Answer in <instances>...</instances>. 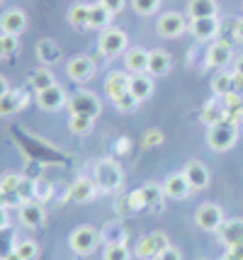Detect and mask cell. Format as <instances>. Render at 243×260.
Segmentation results:
<instances>
[{
  "instance_id": "12",
  "label": "cell",
  "mask_w": 243,
  "mask_h": 260,
  "mask_svg": "<svg viewBox=\"0 0 243 260\" xmlns=\"http://www.w3.org/2000/svg\"><path fill=\"white\" fill-rule=\"evenodd\" d=\"M163 192H165V197H170V200H187L195 190H192V185L187 182V178L183 175V170H180V173L168 175V180L163 182Z\"/></svg>"
},
{
  "instance_id": "14",
  "label": "cell",
  "mask_w": 243,
  "mask_h": 260,
  "mask_svg": "<svg viewBox=\"0 0 243 260\" xmlns=\"http://www.w3.org/2000/svg\"><path fill=\"white\" fill-rule=\"evenodd\" d=\"M195 39L199 42H209V39H217V34L221 29L219 17H204V20H190V27H187Z\"/></svg>"
},
{
  "instance_id": "42",
  "label": "cell",
  "mask_w": 243,
  "mask_h": 260,
  "mask_svg": "<svg viewBox=\"0 0 243 260\" xmlns=\"http://www.w3.org/2000/svg\"><path fill=\"white\" fill-rule=\"evenodd\" d=\"M100 3H102L112 15H119V12L124 10V5H127V0H100Z\"/></svg>"
},
{
  "instance_id": "24",
  "label": "cell",
  "mask_w": 243,
  "mask_h": 260,
  "mask_svg": "<svg viewBox=\"0 0 243 260\" xmlns=\"http://www.w3.org/2000/svg\"><path fill=\"white\" fill-rule=\"evenodd\" d=\"M221 98H214V100H209L204 107H202V114H199V119H202V124L207 126H214L224 122L226 119V110H224V102H219Z\"/></svg>"
},
{
  "instance_id": "20",
  "label": "cell",
  "mask_w": 243,
  "mask_h": 260,
  "mask_svg": "<svg viewBox=\"0 0 243 260\" xmlns=\"http://www.w3.org/2000/svg\"><path fill=\"white\" fill-rule=\"evenodd\" d=\"M139 197H141V204H144V209H151V212H158V207H161L163 197V185H156V182H146L144 187H139Z\"/></svg>"
},
{
  "instance_id": "5",
  "label": "cell",
  "mask_w": 243,
  "mask_h": 260,
  "mask_svg": "<svg viewBox=\"0 0 243 260\" xmlns=\"http://www.w3.org/2000/svg\"><path fill=\"white\" fill-rule=\"evenodd\" d=\"M97 49H100L102 56H119L127 49V34L122 29H117V27H107L97 39Z\"/></svg>"
},
{
  "instance_id": "50",
  "label": "cell",
  "mask_w": 243,
  "mask_h": 260,
  "mask_svg": "<svg viewBox=\"0 0 243 260\" xmlns=\"http://www.w3.org/2000/svg\"><path fill=\"white\" fill-rule=\"evenodd\" d=\"M5 92H10V85H8V80H5L3 76H0V98H3Z\"/></svg>"
},
{
  "instance_id": "11",
  "label": "cell",
  "mask_w": 243,
  "mask_h": 260,
  "mask_svg": "<svg viewBox=\"0 0 243 260\" xmlns=\"http://www.w3.org/2000/svg\"><path fill=\"white\" fill-rule=\"evenodd\" d=\"M97 190H100L97 182L90 180V178H85V175H81V178H76L73 185L68 187V200L71 202L85 204V202H90V200H95Z\"/></svg>"
},
{
  "instance_id": "39",
  "label": "cell",
  "mask_w": 243,
  "mask_h": 260,
  "mask_svg": "<svg viewBox=\"0 0 243 260\" xmlns=\"http://www.w3.org/2000/svg\"><path fill=\"white\" fill-rule=\"evenodd\" d=\"M34 190H37V180H29V178H22V180H20L17 194H20L22 204L24 202H32V200H34Z\"/></svg>"
},
{
  "instance_id": "18",
  "label": "cell",
  "mask_w": 243,
  "mask_h": 260,
  "mask_svg": "<svg viewBox=\"0 0 243 260\" xmlns=\"http://www.w3.org/2000/svg\"><path fill=\"white\" fill-rule=\"evenodd\" d=\"M20 221L27 229H39L44 224V207L39 202H24L20 204Z\"/></svg>"
},
{
  "instance_id": "3",
  "label": "cell",
  "mask_w": 243,
  "mask_h": 260,
  "mask_svg": "<svg viewBox=\"0 0 243 260\" xmlns=\"http://www.w3.org/2000/svg\"><path fill=\"white\" fill-rule=\"evenodd\" d=\"M100 241H102L100 231H97L95 226H90V224L78 226L68 238L71 250H73L76 255H90V253H95V248L100 246Z\"/></svg>"
},
{
  "instance_id": "16",
  "label": "cell",
  "mask_w": 243,
  "mask_h": 260,
  "mask_svg": "<svg viewBox=\"0 0 243 260\" xmlns=\"http://www.w3.org/2000/svg\"><path fill=\"white\" fill-rule=\"evenodd\" d=\"M233 56V49L229 42L224 39H217L214 44L207 49V66L209 68H224Z\"/></svg>"
},
{
  "instance_id": "31",
  "label": "cell",
  "mask_w": 243,
  "mask_h": 260,
  "mask_svg": "<svg viewBox=\"0 0 243 260\" xmlns=\"http://www.w3.org/2000/svg\"><path fill=\"white\" fill-rule=\"evenodd\" d=\"M56 80H54V73L49 71V68H39V71H34V76H32V80H29V85L34 88V92H42L47 90V88H51Z\"/></svg>"
},
{
  "instance_id": "28",
  "label": "cell",
  "mask_w": 243,
  "mask_h": 260,
  "mask_svg": "<svg viewBox=\"0 0 243 260\" xmlns=\"http://www.w3.org/2000/svg\"><path fill=\"white\" fill-rule=\"evenodd\" d=\"M24 105L22 90H10L0 98V117H10V114L20 112V107Z\"/></svg>"
},
{
  "instance_id": "34",
  "label": "cell",
  "mask_w": 243,
  "mask_h": 260,
  "mask_svg": "<svg viewBox=\"0 0 243 260\" xmlns=\"http://www.w3.org/2000/svg\"><path fill=\"white\" fill-rule=\"evenodd\" d=\"M158 8H161V0H131V10L141 17H149L153 12H158Z\"/></svg>"
},
{
  "instance_id": "10",
  "label": "cell",
  "mask_w": 243,
  "mask_h": 260,
  "mask_svg": "<svg viewBox=\"0 0 243 260\" xmlns=\"http://www.w3.org/2000/svg\"><path fill=\"white\" fill-rule=\"evenodd\" d=\"M24 29H27V12L22 8H10L0 15V32L3 34L20 37Z\"/></svg>"
},
{
  "instance_id": "55",
  "label": "cell",
  "mask_w": 243,
  "mask_h": 260,
  "mask_svg": "<svg viewBox=\"0 0 243 260\" xmlns=\"http://www.w3.org/2000/svg\"><path fill=\"white\" fill-rule=\"evenodd\" d=\"M0 3H3V0H0Z\"/></svg>"
},
{
  "instance_id": "27",
  "label": "cell",
  "mask_w": 243,
  "mask_h": 260,
  "mask_svg": "<svg viewBox=\"0 0 243 260\" xmlns=\"http://www.w3.org/2000/svg\"><path fill=\"white\" fill-rule=\"evenodd\" d=\"M37 56H39V61H42L44 66H54L58 58H61V49H58V44L54 39H39Z\"/></svg>"
},
{
  "instance_id": "17",
  "label": "cell",
  "mask_w": 243,
  "mask_h": 260,
  "mask_svg": "<svg viewBox=\"0 0 243 260\" xmlns=\"http://www.w3.org/2000/svg\"><path fill=\"white\" fill-rule=\"evenodd\" d=\"M129 92L139 102H146L153 95V78L149 73H131L129 78Z\"/></svg>"
},
{
  "instance_id": "19",
  "label": "cell",
  "mask_w": 243,
  "mask_h": 260,
  "mask_svg": "<svg viewBox=\"0 0 243 260\" xmlns=\"http://www.w3.org/2000/svg\"><path fill=\"white\" fill-rule=\"evenodd\" d=\"M124 66L129 73H146L149 71V51L141 46H131L124 54Z\"/></svg>"
},
{
  "instance_id": "52",
  "label": "cell",
  "mask_w": 243,
  "mask_h": 260,
  "mask_svg": "<svg viewBox=\"0 0 243 260\" xmlns=\"http://www.w3.org/2000/svg\"><path fill=\"white\" fill-rule=\"evenodd\" d=\"M5 260H22V258H20L17 253H10V255H8V258H5Z\"/></svg>"
},
{
  "instance_id": "29",
  "label": "cell",
  "mask_w": 243,
  "mask_h": 260,
  "mask_svg": "<svg viewBox=\"0 0 243 260\" xmlns=\"http://www.w3.org/2000/svg\"><path fill=\"white\" fill-rule=\"evenodd\" d=\"M112 17H115V15L107 10L100 0H97V3H90V27H93V29H107L110 22H112Z\"/></svg>"
},
{
  "instance_id": "53",
  "label": "cell",
  "mask_w": 243,
  "mask_h": 260,
  "mask_svg": "<svg viewBox=\"0 0 243 260\" xmlns=\"http://www.w3.org/2000/svg\"><path fill=\"white\" fill-rule=\"evenodd\" d=\"M219 260H236V258H233V255H229V253H226V255H221Z\"/></svg>"
},
{
  "instance_id": "49",
  "label": "cell",
  "mask_w": 243,
  "mask_h": 260,
  "mask_svg": "<svg viewBox=\"0 0 243 260\" xmlns=\"http://www.w3.org/2000/svg\"><path fill=\"white\" fill-rule=\"evenodd\" d=\"M233 34H236V39H238V42H243V17L236 22V32Z\"/></svg>"
},
{
  "instance_id": "6",
  "label": "cell",
  "mask_w": 243,
  "mask_h": 260,
  "mask_svg": "<svg viewBox=\"0 0 243 260\" xmlns=\"http://www.w3.org/2000/svg\"><path fill=\"white\" fill-rule=\"evenodd\" d=\"M195 224L202 231H219L224 226V212H221V207L214 202L199 204L195 212Z\"/></svg>"
},
{
  "instance_id": "7",
  "label": "cell",
  "mask_w": 243,
  "mask_h": 260,
  "mask_svg": "<svg viewBox=\"0 0 243 260\" xmlns=\"http://www.w3.org/2000/svg\"><path fill=\"white\" fill-rule=\"evenodd\" d=\"M168 246H170V243H168V236L161 234V231H156V234H149V236L139 238L136 255H139L141 260H158V255H161Z\"/></svg>"
},
{
  "instance_id": "40",
  "label": "cell",
  "mask_w": 243,
  "mask_h": 260,
  "mask_svg": "<svg viewBox=\"0 0 243 260\" xmlns=\"http://www.w3.org/2000/svg\"><path fill=\"white\" fill-rule=\"evenodd\" d=\"M0 39H3V51H5V56H12V54L20 49V42H17L15 34H0Z\"/></svg>"
},
{
  "instance_id": "46",
  "label": "cell",
  "mask_w": 243,
  "mask_h": 260,
  "mask_svg": "<svg viewBox=\"0 0 243 260\" xmlns=\"http://www.w3.org/2000/svg\"><path fill=\"white\" fill-rule=\"evenodd\" d=\"M233 92L243 95V76H238V73H233Z\"/></svg>"
},
{
  "instance_id": "15",
  "label": "cell",
  "mask_w": 243,
  "mask_h": 260,
  "mask_svg": "<svg viewBox=\"0 0 243 260\" xmlns=\"http://www.w3.org/2000/svg\"><path fill=\"white\" fill-rule=\"evenodd\" d=\"M183 175L192 185V190H204L209 185V168L202 160H187L185 168H183Z\"/></svg>"
},
{
  "instance_id": "4",
  "label": "cell",
  "mask_w": 243,
  "mask_h": 260,
  "mask_svg": "<svg viewBox=\"0 0 243 260\" xmlns=\"http://www.w3.org/2000/svg\"><path fill=\"white\" fill-rule=\"evenodd\" d=\"M68 112L78 114V117H88V119H97L100 112H102V102L97 100V95H93L88 90L76 92L68 100Z\"/></svg>"
},
{
  "instance_id": "22",
  "label": "cell",
  "mask_w": 243,
  "mask_h": 260,
  "mask_svg": "<svg viewBox=\"0 0 243 260\" xmlns=\"http://www.w3.org/2000/svg\"><path fill=\"white\" fill-rule=\"evenodd\" d=\"M173 66L170 54L165 49H151L149 51V73L151 76H165Z\"/></svg>"
},
{
  "instance_id": "26",
  "label": "cell",
  "mask_w": 243,
  "mask_h": 260,
  "mask_svg": "<svg viewBox=\"0 0 243 260\" xmlns=\"http://www.w3.org/2000/svg\"><path fill=\"white\" fill-rule=\"evenodd\" d=\"M68 24L76 27V29L90 27V5H85V3H73L68 8Z\"/></svg>"
},
{
  "instance_id": "13",
  "label": "cell",
  "mask_w": 243,
  "mask_h": 260,
  "mask_svg": "<svg viewBox=\"0 0 243 260\" xmlns=\"http://www.w3.org/2000/svg\"><path fill=\"white\" fill-rule=\"evenodd\" d=\"M66 73H68L71 80L85 83V80H90L95 76V63L88 56H73L66 63Z\"/></svg>"
},
{
  "instance_id": "1",
  "label": "cell",
  "mask_w": 243,
  "mask_h": 260,
  "mask_svg": "<svg viewBox=\"0 0 243 260\" xmlns=\"http://www.w3.org/2000/svg\"><path fill=\"white\" fill-rule=\"evenodd\" d=\"M236 141H238V124H233L229 119H224L219 124L209 126L207 132V144L212 151H217V153H224V151H229V148L236 146Z\"/></svg>"
},
{
  "instance_id": "41",
  "label": "cell",
  "mask_w": 243,
  "mask_h": 260,
  "mask_svg": "<svg viewBox=\"0 0 243 260\" xmlns=\"http://www.w3.org/2000/svg\"><path fill=\"white\" fill-rule=\"evenodd\" d=\"M161 141H163V134L158 132V129H151V132H146V136H144V146H146V148L158 146Z\"/></svg>"
},
{
  "instance_id": "2",
  "label": "cell",
  "mask_w": 243,
  "mask_h": 260,
  "mask_svg": "<svg viewBox=\"0 0 243 260\" xmlns=\"http://www.w3.org/2000/svg\"><path fill=\"white\" fill-rule=\"evenodd\" d=\"M122 168L115 158H102L95 166V182L102 192H115L122 187Z\"/></svg>"
},
{
  "instance_id": "21",
  "label": "cell",
  "mask_w": 243,
  "mask_h": 260,
  "mask_svg": "<svg viewBox=\"0 0 243 260\" xmlns=\"http://www.w3.org/2000/svg\"><path fill=\"white\" fill-rule=\"evenodd\" d=\"M219 3L217 0H190L187 3V17L190 20H204V17H217Z\"/></svg>"
},
{
  "instance_id": "54",
  "label": "cell",
  "mask_w": 243,
  "mask_h": 260,
  "mask_svg": "<svg viewBox=\"0 0 243 260\" xmlns=\"http://www.w3.org/2000/svg\"><path fill=\"white\" fill-rule=\"evenodd\" d=\"M0 58H5V51H3V39H0Z\"/></svg>"
},
{
  "instance_id": "38",
  "label": "cell",
  "mask_w": 243,
  "mask_h": 260,
  "mask_svg": "<svg viewBox=\"0 0 243 260\" xmlns=\"http://www.w3.org/2000/svg\"><path fill=\"white\" fill-rule=\"evenodd\" d=\"M117 214L119 216H127V214H136V209H134V202H131V192H122L117 197Z\"/></svg>"
},
{
  "instance_id": "30",
  "label": "cell",
  "mask_w": 243,
  "mask_h": 260,
  "mask_svg": "<svg viewBox=\"0 0 243 260\" xmlns=\"http://www.w3.org/2000/svg\"><path fill=\"white\" fill-rule=\"evenodd\" d=\"M212 92L217 98H226L229 92H233V73H219L212 80Z\"/></svg>"
},
{
  "instance_id": "45",
  "label": "cell",
  "mask_w": 243,
  "mask_h": 260,
  "mask_svg": "<svg viewBox=\"0 0 243 260\" xmlns=\"http://www.w3.org/2000/svg\"><path fill=\"white\" fill-rule=\"evenodd\" d=\"M229 255H233L236 260H243V243H236V246H229V250H226Z\"/></svg>"
},
{
  "instance_id": "36",
  "label": "cell",
  "mask_w": 243,
  "mask_h": 260,
  "mask_svg": "<svg viewBox=\"0 0 243 260\" xmlns=\"http://www.w3.org/2000/svg\"><path fill=\"white\" fill-rule=\"evenodd\" d=\"M112 105H115L119 112H134V110H136V105H139V100H136V98L127 90L124 95H119L117 100H112Z\"/></svg>"
},
{
  "instance_id": "44",
  "label": "cell",
  "mask_w": 243,
  "mask_h": 260,
  "mask_svg": "<svg viewBox=\"0 0 243 260\" xmlns=\"http://www.w3.org/2000/svg\"><path fill=\"white\" fill-rule=\"evenodd\" d=\"M10 253H15V246L10 243V238H0V260H5Z\"/></svg>"
},
{
  "instance_id": "9",
  "label": "cell",
  "mask_w": 243,
  "mask_h": 260,
  "mask_svg": "<svg viewBox=\"0 0 243 260\" xmlns=\"http://www.w3.org/2000/svg\"><path fill=\"white\" fill-rule=\"evenodd\" d=\"M37 105H39L44 112H58V110H63V107L68 105V98H66V90H63L58 83H54L51 88L37 92Z\"/></svg>"
},
{
  "instance_id": "48",
  "label": "cell",
  "mask_w": 243,
  "mask_h": 260,
  "mask_svg": "<svg viewBox=\"0 0 243 260\" xmlns=\"http://www.w3.org/2000/svg\"><path fill=\"white\" fill-rule=\"evenodd\" d=\"M233 73H238V76H243V54L238 58H236V63H233Z\"/></svg>"
},
{
  "instance_id": "32",
  "label": "cell",
  "mask_w": 243,
  "mask_h": 260,
  "mask_svg": "<svg viewBox=\"0 0 243 260\" xmlns=\"http://www.w3.org/2000/svg\"><path fill=\"white\" fill-rule=\"evenodd\" d=\"M93 122L95 119H88V117H78V114H71L68 119V132L76 136H85L93 132Z\"/></svg>"
},
{
  "instance_id": "33",
  "label": "cell",
  "mask_w": 243,
  "mask_h": 260,
  "mask_svg": "<svg viewBox=\"0 0 243 260\" xmlns=\"http://www.w3.org/2000/svg\"><path fill=\"white\" fill-rule=\"evenodd\" d=\"M15 253H17L22 260H34L37 255H39V246H37V241L24 238L20 243H15Z\"/></svg>"
},
{
  "instance_id": "25",
  "label": "cell",
  "mask_w": 243,
  "mask_h": 260,
  "mask_svg": "<svg viewBox=\"0 0 243 260\" xmlns=\"http://www.w3.org/2000/svg\"><path fill=\"white\" fill-rule=\"evenodd\" d=\"M221 243L229 248L236 243H243V219H231V221H224V226L219 229Z\"/></svg>"
},
{
  "instance_id": "51",
  "label": "cell",
  "mask_w": 243,
  "mask_h": 260,
  "mask_svg": "<svg viewBox=\"0 0 243 260\" xmlns=\"http://www.w3.org/2000/svg\"><path fill=\"white\" fill-rule=\"evenodd\" d=\"M5 207H8V194L0 190V209H5Z\"/></svg>"
},
{
  "instance_id": "8",
  "label": "cell",
  "mask_w": 243,
  "mask_h": 260,
  "mask_svg": "<svg viewBox=\"0 0 243 260\" xmlns=\"http://www.w3.org/2000/svg\"><path fill=\"white\" fill-rule=\"evenodd\" d=\"M187 27V20L183 12H163L161 17H158V22H156V32L165 37V39H175V37H180V34L185 32Z\"/></svg>"
},
{
  "instance_id": "23",
  "label": "cell",
  "mask_w": 243,
  "mask_h": 260,
  "mask_svg": "<svg viewBox=\"0 0 243 260\" xmlns=\"http://www.w3.org/2000/svg\"><path fill=\"white\" fill-rule=\"evenodd\" d=\"M129 78L127 73H122V71H115V73H110L107 80H105V92L110 95V100H117L119 95H124L129 90Z\"/></svg>"
},
{
  "instance_id": "35",
  "label": "cell",
  "mask_w": 243,
  "mask_h": 260,
  "mask_svg": "<svg viewBox=\"0 0 243 260\" xmlns=\"http://www.w3.org/2000/svg\"><path fill=\"white\" fill-rule=\"evenodd\" d=\"M102 260H129L127 243H107L102 253Z\"/></svg>"
},
{
  "instance_id": "37",
  "label": "cell",
  "mask_w": 243,
  "mask_h": 260,
  "mask_svg": "<svg viewBox=\"0 0 243 260\" xmlns=\"http://www.w3.org/2000/svg\"><path fill=\"white\" fill-rule=\"evenodd\" d=\"M20 180H22V175H17V173H5V175L0 178V190H3L5 194L17 192V187H20Z\"/></svg>"
},
{
  "instance_id": "43",
  "label": "cell",
  "mask_w": 243,
  "mask_h": 260,
  "mask_svg": "<svg viewBox=\"0 0 243 260\" xmlns=\"http://www.w3.org/2000/svg\"><path fill=\"white\" fill-rule=\"evenodd\" d=\"M158 260H183V253L178 248H173V246H168V248L158 255Z\"/></svg>"
},
{
  "instance_id": "47",
  "label": "cell",
  "mask_w": 243,
  "mask_h": 260,
  "mask_svg": "<svg viewBox=\"0 0 243 260\" xmlns=\"http://www.w3.org/2000/svg\"><path fill=\"white\" fill-rule=\"evenodd\" d=\"M8 226H10V214L5 209H0V231H5Z\"/></svg>"
}]
</instances>
